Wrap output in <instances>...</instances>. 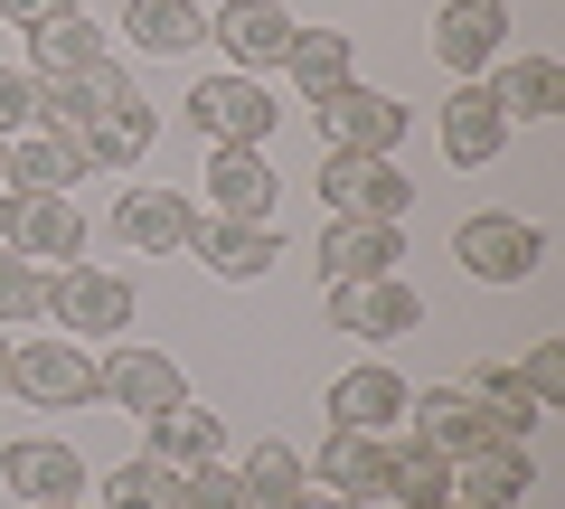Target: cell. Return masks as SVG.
Segmentation results:
<instances>
[{
  "mask_svg": "<svg viewBox=\"0 0 565 509\" xmlns=\"http://www.w3.org/2000/svg\"><path fill=\"white\" fill-rule=\"evenodd\" d=\"M500 47H509V0H444V20H434V57H444L462 85H481Z\"/></svg>",
  "mask_w": 565,
  "mask_h": 509,
  "instance_id": "obj_12",
  "label": "cell"
},
{
  "mask_svg": "<svg viewBox=\"0 0 565 509\" xmlns=\"http://www.w3.org/2000/svg\"><path fill=\"white\" fill-rule=\"evenodd\" d=\"M282 66H292V85H302V95L321 104L330 85H349V76H359V39H349V29H292Z\"/></svg>",
  "mask_w": 565,
  "mask_h": 509,
  "instance_id": "obj_26",
  "label": "cell"
},
{
  "mask_svg": "<svg viewBox=\"0 0 565 509\" xmlns=\"http://www.w3.org/2000/svg\"><path fill=\"white\" fill-rule=\"evenodd\" d=\"M274 161L264 151H217L207 161V218H264L274 226Z\"/></svg>",
  "mask_w": 565,
  "mask_h": 509,
  "instance_id": "obj_20",
  "label": "cell"
},
{
  "mask_svg": "<svg viewBox=\"0 0 565 509\" xmlns=\"http://www.w3.org/2000/svg\"><path fill=\"white\" fill-rule=\"evenodd\" d=\"M452 255H462V274H481V284H527L537 274V255H546V236L527 218H462V236H452Z\"/></svg>",
  "mask_w": 565,
  "mask_h": 509,
  "instance_id": "obj_9",
  "label": "cell"
},
{
  "mask_svg": "<svg viewBox=\"0 0 565 509\" xmlns=\"http://www.w3.org/2000/svg\"><path fill=\"white\" fill-rule=\"evenodd\" d=\"M0 396H10V349H0Z\"/></svg>",
  "mask_w": 565,
  "mask_h": 509,
  "instance_id": "obj_39",
  "label": "cell"
},
{
  "mask_svg": "<svg viewBox=\"0 0 565 509\" xmlns=\"http://www.w3.org/2000/svg\"><path fill=\"white\" fill-rule=\"evenodd\" d=\"M0 245L10 255H29V265H76L85 245V208L66 199V189H0Z\"/></svg>",
  "mask_w": 565,
  "mask_h": 509,
  "instance_id": "obj_4",
  "label": "cell"
},
{
  "mask_svg": "<svg viewBox=\"0 0 565 509\" xmlns=\"http://www.w3.org/2000/svg\"><path fill=\"white\" fill-rule=\"evenodd\" d=\"M519 378H527L537 406H565V340H537V349L519 359Z\"/></svg>",
  "mask_w": 565,
  "mask_h": 509,
  "instance_id": "obj_36",
  "label": "cell"
},
{
  "mask_svg": "<svg viewBox=\"0 0 565 509\" xmlns=\"http://www.w3.org/2000/svg\"><path fill=\"white\" fill-rule=\"evenodd\" d=\"M471 406H481V425H490V444H527V434H537V396H527V378L519 368H481V378H471Z\"/></svg>",
  "mask_w": 565,
  "mask_h": 509,
  "instance_id": "obj_27",
  "label": "cell"
},
{
  "mask_svg": "<svg viewBox=\"0 0 565 509\" xmlns=\"http://www.w3.org/2000/svg\"><path fill=\"white\" fill-rule=\"evenodd\" d=\"M236 471H245V509H292V500L311 490V463H302L292 444H255Z\"/></svg>",
  "mask_w": 565,
  "mask_h": 509,
  "instance_id": "obj_30",
  "label": "cell"
},
{
  "mask_svg": "<svg viewBox=\"0 0 565 509\" xmlns=\"http://www.w3.org/2000/svg\"><path fill=\"white\" fill-rule=\"evenodd\" d=\"M85 180V142H66V132H20L10 142V189H66Z\"/></svg>",
  "mask_w": 565,
  "mask_h": 509,
  "instance_id": "obj_31",
  "label": "cell"
},
{
  "mask_svg": "<svg viewBox=\"0 0 565 509\" xmlns=\"http://www.w3.org/2000/svg\"><path fill=\"white\" fill-rule=\"evenodd\" d=\"M189 226H199V208L180 189H122L114 199V245H132V255H189Z\"/></svg>",
  "mask_w": 565,
  "mask_h": 509,
  "instance_id": "obj_15",
  "label": "cell"
},
{
  "mask_svg": "<svg viewBox=\"0 0 565 509\" xmlns=\"http://www.w3.org/2000/svg\"><path fill=\"white\" fill-rule=\"evenodd\" d=\"M0 481L20 490L29 509H47V500H85V453L76 444H0Z\"/></svg>",
  "mask_w": 565,
  "mask_h": 509,
  "instance_id": "obj_16",
  "label": "cell"
},
{
  "mask_svg": "<svg viewBox=\"0 0 565 509\" xmlns=\"http://www.w3.org/2000/svg\"><path fill=\"white\" fill-rule=\"evenodd\" d=\"M189 255H199L217 284H264L282 245H274L264 218H199V226H189Z\"/></svg>",
  "mask_w": 565,
  "mask_h": 509,
  "instance_id": "obj_13",
  "label": "cell"
},
{
  "mask_svg": "<svg viewBox=\"0 0 565 509\" xmlns=\"http://www.w3.org/2000/svg\"><path fill=\"white\" fill-rule=\"evenodd\" d=\"M386 500H405V509H444L452 500V453H434V444H386Z\"/></svg>",
  "mask_w": 565,
  "mask_h": 509,
  "instance_id": "obj_28",
  "label": "cell"
},
{
  "mask_svg": "<svg viewBox=\"0 0 565 509\" xmlns=\"http://www.w3.org/2000/svg\"><path fill=\"white\" fill-rule=\"evenodd\" d=\"M527 481H537V471H527V444H481V453L452 463V500L462 509H519Z\"/></svg>",
  "mask_w": 565,
  "mask_h": 509,
  "instance_id": "obj_18",
  "label": "cell"
},
{
  "mask_svg": "<svg viewBox=\"0 0 565 509\" xmlns=\"http://www.w3.org/2000/svg\"><path fill=\"white\" fill-rule=\"evenodd\" d=\"M311 123H321V142H330V151H359V161H396V142H405V123H415V114H405L396 95H377V85L349 76V85H330V95L311 104Z\"/></svg>",
  "mask_w": 565,
  "mask_h": 509,
  "instance_id": "obj_3",
  "label": "cell"
},
{
  "mask_svg": "<svg viewBox=\"0 0 565 509\" xmlns=\"http://www.w3.org/2000/svg\"><path fill=\"white\" fill-rule=\"evenodd\" d=\"M405 415H415V444L452 453V463L490 444V425H481V406H471V388H415V396H405Z\"/></svg>",
  "mask_w": 565,
  "mask_h": 509,
  "instance_id": "obj_19",
  "label": "cell"
},
{
  "mask_svg": "<svg viewBox=\"0 0 565 509\" xmlns=\"http://www.w3.org/2000/svg\"><path fill=\"white\" fill-rule=\"evenodd\" d=\"M180 509H245V471L226 463V453L217 463H189L180 471Z\"/></svg>",
  "mask_w": 565,
  "mask_h": 509,
  "instance_id": "obj_34",
  "label": "cell"
},
{
  "mask_svg": "<svg viewBox=\"0 0 565 509\" xmlns=\"http://www.w3.org/2000/svg\"><path fill=\"white\" fill-rule=\"evenodd\" d=\"M0 189H10V142H0Z\"/></svg>",
  "mask_w": 565,
  "mask_h": 509,
  "instance_id": "obj_40",
  "label": "cell"
},
{
  "mask_svg": "<svg viewBox=\"0 0 565 509\" xmlns=\"http://www.w3.org/2000/svg\"><path fill=\"white\" fill-rule=\"evenodd\" d=\"M292 509H367V500H340V490H302Z\"/></svg>",
  "mask_w": 565,
  "mask_h": 509,
  "instance_id": "obj_38",
  "label": "cell"
},
{
  "mask_svg": "<svg viewBox=\"0 0 565 509\" xmlns=\"http://www.w3.org/2000/svg\"><path fill=\"white\" fill-rule=\"evenodd\" d=\"M321 199H330V218H386V226H405V208H415V180H405L396 161L330 151V161H321Z\"/></svg>",
  "mask_w": 565,
  "mask_h": 509,
  "instance_id": "obj_8",
  "label": "cell"
},
{
  "mask_svg": "<svg viewBox=\"0 0 565 509\" xmlns=\"http://www.w3.org/2000/svg\"><path fill=\"white\" fill-rule=\"evenodd\" d=\"M490 104H500L509 123H546V114H565V66H556V57H509L500 76H490Z\"/></svg>",
  "mask_w": 565,
  "mask_h": 509,
  "instance_id": "obj_25",
  "label": "cell"
},
{
  "mask_svg": "<svg viewBox=\"0 0 565 509\" xmlns=\"http://www.w3.org/2000/svg\"><path fill=\"white\" fill-rule=\"evenodd\" d=\"M405 396H415V388H405L396 368H349L340 388H330V425L386 434V425H396V415H405Z\"/></svg>",
  "mask_w": 565,
  "mask_h": 509,
  "instance_id": "obj_22",
  "label": "cell"
},
{
  "mask_svg": "<svg viewBox=\"0 0 565 509\" xmlns=\"http://www.w3.org/2000/svg\"><path fill=\"white\" fill-rule=\"evenodd\" d=\"M151 142H161V114L132 95V76H122L114 57H104L95 66V123H85V170H132Z\"/></svg>",
  "mask_w": 565,
  "mask_h": 509,
  "instance_id": "obj_2",
  "label": "cell"
},
{
  "mask_svg": "<svg viewBox=\"0 0 565 509\" xmlns=\"http://www.w3.org/2000/svg\"><path fill=\"white\" fill-rule=\"evenodd\" d=\"M444 151H452L462 170H490V161L509 151V114L490 104V85H462V95L444 104Z\"/></svg>",
  "mask_w": 565,
  "mask_h": 509,
  "instance_id": "obj_21",
  "label": "cell"
},
{
  "mask_svg": "<svg viewBox=\"0 0 565 509\" xmlns=\"http://www.w3.org/2000/svg\"><path fill=\"white\" fill-rule=\"evenodd\" d=\"M10 396L29 406H95V359L85 340H10Z\"/></svg>",
  "mask_w": 565,
  "mask_h": 509,
  "instance_id": "obj_5",
  "label": "cell"
},
{
  "mask_svg": "<svg viewBox=\"0 0 565 509\" xmlns=\"http://www.w3.org/2000/svg\"><path fill=\"white\" fill-rule=\"evenodd\" d=\"M444 509H462V500H444Z\"/></svg>",
  "mask_w": 565,
  "mask_h": 509,
  "instance_id": "obj_42",
  "label": "cell"
},
{
  "mask_svg": "<svg viewBox=\"0 0 565 509\" xmlns=\"http://www.w3.org/2000/svg\"><path fill=\"white\" fill-rule=\"evenodd\" d=\"M66 10H76V0H0V20H10V29H39V20H66Z\"/></svg>",
  "mask_w": 565,
  "mask_h": 509,
  "instance_id": "obj_37",
  "label": "cell"
},
{
  "mask_svg": "<svg viewBox=\"0 0 565 509\" xmlns=\"http://www.w3.org/2000/svg\"><path fill=\"white\" fill-rule=\"evenodd\" d=\"M47 311V274L29 265V255H10V245H0V321L20 330V321H39Z\"/></svg>",
  "mask_w": 565,
  "mask_h": 509,
  "instance_id": "obj_33",
  "label": "cell"
},
{
  "mask_svg": "<svg viewBox=\"0 0 565 509\" xmlns=\"http://www.w3.org/2000/svg\"><path fill=\"white\" fill-rule=\"evenodd\" d=\"M104 57H114V47H104V29L85 20V10L29 29V76H85V66H104Z\"/></svg>",
  "mask_w": 565,
  "mask_h": 509,
  "instance_id": "obj_23",
  "label": "cell"
},
{
  "mask_svg": "<svg viewBox=\"0 0 565 509\" xmlns=\"http://www.w3.org/2000/svg\"><path fill=\"white\" fill-rule=\"evenodd\" d=\"M330 330H349V340H405V330H424V303L405 274H377V284H330Z\"/></svg>",
  "mask_w": 565,
  "mask_h": 509,
  "instance_id": "obj_10",
  "label": "cell"
},
{
  "mask_svg": "<svg viewBox=\"0 0 565 509\" xmlns=\"http://www.w3.org/2000/svg\"><path fill=\"white\" fill-rule=\"evenodd\" d=\"M311 481L340 490V500H367V509H377V500H386V434L330 425V444H321V463H311Z\"/></svg>",
  "mask_w": 565,
  "mask_h": 509,
  "instance_id": "obj_17",
  "label": "cell"
},
{
  "mask_svg": "<svg viewBox=\"0 0 565 509\" xmlns=\"http://www.w3.org/2000/svg\"><path fill=\"white\" fill-rule=\"evenodd\" d=\"M189 123H199L217 151H274V123H282V104L264 95V76H207V85H189Z\"/></svg>",
  "mask_w": 565,
  "mask_h": 509,
  "instance_id": "obj_1",
  "label": "cell"
},
{
  "mask_svg": "<svg viewBox=\"0 0 565 509\" xmlns=\"http://www.w3.org/2000/svg\"><path fill=\"white\" fill-rule=\"evenodd\" d=\"M122 39H132L141 57H189V47L207 39V10L199 0H132V10H122Z\"/></svg>",
  "mask_w": 565,
  "mask_h": 509,
  "instance_id": "obj_24",
  "label": "cell"
},
{
  "mask_svg": "<svg viewBox=\"0 0 565 509\" xmlns=\"http://www.w3.org/2000/svg\"><path fill=\"white\" fill-rule=\"evenodd\" d=\"M292 10L282 0H226V10H207V39L236 57V76H264V66H282V47H292Z\"/></svg>",
  "mask_w": 565,
  "mask_h": 509,
  "instance_id": "obj_11",
  "label": "cell"
},
{
  "mask_svg": "<svg viewBox=\"0 0 565 509\" xmlns=\"http://www.w3.org/2000/svg\"><path fill=\"white\" fill-rule=\"evenodd\" d=\"M20 132H39V76L0 66V142H20Z\"/></svg>",
  "mask_w": 565,
  "mask_h": 509,
  "instance_id": "obj_35",
  "label": "cell"
},
{
  "mask_svg": "<svg viewBox=\"0 0 565 509\" xmlns=\"http://www.w3.org/2000/svg\"><path fill=\"white\" fill-rule=\"evenodd\" d=\"M95 406H122V415H170L189 406V378L180 359H161V349H114V359H95Z\"/></svg>",
  "mask_w": 565,
  "mask_h": 509,
  "instance_id": "obj_7",
  "label": "cell"
},
{
  "mask_svg": "<svg viewBox=\"0 0 565 509\" xmlns=\"http://www.w3.org/2000/svg\"><path fill=\"white\" fill-rule=\"evenodd\" d=\"M47 321L66 330V340H104V330L132 321V284L104 265H57L47 274Z\"/></svg>",
  "mask_w": 565,
  "mask_h": 509,
  "instance_id": "obj_6",
  "label": "cell"
},
{
  "mask_svg": "<svg viewBox=\"0 0 565 509\" xmlns=\"http://www.w3.org/2000/svg\"><path fill=\"white\" fill-rule=\"evenodd\" d=\"M405 236L386 218H330L321 226V293L330 284H377V274H396Z\"/></svg>",
  "mask_w": 565,
  "mask_h": 509,
  "instance_id": "obj_14",
  "label": "cell"
},
{
  "mask_svg": "<svg viewBox=\"0 0 565 509\" xmlns=\"http://www.w3.org/2000/svg\"><path fill=\"white\" fill-rule=\"evenodd\" d=\"M141 453H161L170 471L217 463V453H226V425H217L207 406H170V415H151V444H141Z\"/></svg>",
  "mask_w": 565,
  "mask_h": 509,
  "instance_id": "obj_29",
  "label": "cell"
},
{
  "mask_svg": "<svg viewBox=\"0 0 565 509\" xmlns=\"http://www.w3.org/2000/svg\"><path fill=\"white\" fill-rule=\"evenodd\" d=\"M47 509H85V500H47Z\"/></svg>",
  "mask_w": 565,
  "mask_h": 509,
  "instance_id": "obj_41",
  "label": "cell"
},
{
  "mask_svg": "<svg viewBox=\"0 0 565 509\" xmlns=\"http://www.w3.org/2000/svg\"><path fill=\"white\" fill-rule=\"evenodd\" d=\"M104 509H180V471H170L161 453H132V463H114V481H104Z\"/></svg>",
  "mask_w": 565,
  "mask_h": 509,
  "instance_id": "obj_32",
  "label": "cell"
}]
</instances>
